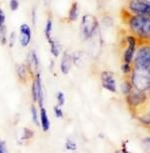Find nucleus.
Returning a JSON list of instances; mask_svg holds the SVG:
<instances>
[{"label":"nucleus","mask_w":150,"mask_h":153,"mask_svg":"<svg viewBox=\"0 0 150 153\" xmlns=\"http://www.w3.org/2000/svg\"><path fill=\"white\" fill-rule=\"evenodd\" d=\"M0 43L2 45L7 43V28H6V16L4 11L0 8Z\"/></svg>","instance_id":"obj_10"},{"label":"nucleus","mask_w":150,"mask_h":153,"mask_svg":"<svg viewBox=\"0 0 150 153\" xmlns=\"http://www.w3.org/2000/svg\"><path fill=\"white\" fill-rule=\"evenodd\" d=\"M28 68H30L31 70L36 71V73H38V68H39V60L37 57V54L34 50H32L29 54V59H28Z\"/></svg>","instance_id":"obj_12"},{"label":"nucleus","mask_w":150,"mask_h":153,"mask_svg":"<svg viewBox=\"0 0 150 153\" xmlns=\"http://www.w3.org/2000/svg\"><path fill=\"white\" fill-rule=\"evenodd\" d=\"M27 71H28L27 65H25V64H17L16 65L17 77L23 82H25L27 79Z\"/></svg>","instance_id":"obj_15"},{"label":"nucleus","mask_w":150,"mask_h":153,"mask_svg":"<svg viewBox=\"0 0 150 153\" xmlns=\"http://www.w3.org/2000/svg\"><path fill=\"white\" fill-rule=\"evenodd\" d=\"M128 7L135 15H150V3L144 2L142 0H129Z\"/></svg>","instance_id":"obj_5"},{"label":"nucleus","mask_w":150,"mask_h":153,"mask_svg":"<svg viewBox=\"0 0 150 153\" xmlns=\"http://www.w3.org/2000/svg\"><path fill=\"white\" fill-rule=\"evenodd\" d=\"M19 43L22 47H27L31 41V29L27 24H22L19 28Z\"/></svg>","instance_id":"obj_8"},{"label":"nucleus","mask_w":150,"mask_h":153,"mask_svg":"<svg viewBox=\"0 0 150 153\" xmlns=\"http://www.w3.org/2000/svg\"><path fill=\"white\" fill-rule=\"evenodd\" d=\"M32 99H33L34 102H36L37 99H38V96H37V89H36L35 80H33V82H32Z\"/></svg>","instance_id":"obj_24"},{"label":"nucleus","mask_w":150,"mask_h":153,"mask_svg":"<svg viewBox=\"0 0 150 153\" xmlns=\"http://www.w3.org/2000/svg\"><path fill=\"white\" fill-rule=\"evenodd\" d=\"M127 101L131 106H138L142 104L144 101L146 100V94L143 91H135V92H130L127 94Z\"/></svg>","instance_id":"obj_9"},{"label":"nucleus","mask_w":150,"mask_h":153,"mask_svg":"<svg viewBox=\"0 0 150 153\" xmlns=\"http://www.w3.org/2000/svg\"><path fill=\"white\" fill-rule=\"evenodd\" d=\"M6 147H5V144L3 141L0 140V153H6Z\"/></svg>","instance_id":"obj_27"},{"label":"nucleus","mask_w":150,"mask_h":153,"mask_svg":"<svg viewBox=\"0 0 150 153\" xmlns=\"http://www.w3.org/2000/svg\"><path fill=\"white\" fill-rule=\"evenodd\" d=\"M32 23H33V26H35V24H36V10L35 9L32 11Z\"/></svg>","instance_id":"obj_28"},{"label":"nucleus","mask_w":150,"mask_h":153,"mask_svg":"<svg viewBox=\"0 0 150 153\" xmlns=\"http://www.w3.org/2000/svg\"><path fill=\"white\" fill-rule=\"evenodd\" d=\"M142 1H144V2H147V3H149V0H142Z\"/></svg>","instance_id":"obj_29"},{"label":"nucleus","mask_w":150,"mask_h":153,"mask_svg":"<svg viewBox=\"0 0 150 153\" xmlns=\"http://www.w3.org/2000/svg\"><path fill=\"white\" fill-rule=\"evenodd\" d=\"M57 102H58V106H62L64 105L65 103V97H64V94L63 92H58L57 93Z\"/></svg>","instance_id":"obj_22"},{"label":"nucleus","mask_w":150,"mask_h":153,"mask_svg":"<svg viewBox=\"0 0 150 153\" xmlns=\"http://www.w3.org/2000/svg\"><path fill=\"white\" fill-rule=\"evenodd\" d=\"M132 87H133V86H132L131 82L126 80V81H124L122 84H121V91H122L124 94L127 95L132 91Z\"/></svg>","instance_id":"obj_19"},{"label":"nucleus","mask_w":150,"mask_h":153,"mask_svg":"<svg viewBox=\"0 0 150 153\" xmlns=\"http://www.w3.org/2000/svg\"><path fill=\"white\" fill-rule=\"evenodd\" d=\"M40 119H41L42 129L44 131H48L49 127H50V121L48 119L47 112L43 107H41V110H40Z\"/></svg>","instance_id":"obj_16"},{"label":"nucleus","mask_w":150,"mask_h":153,"mask_svg":"<svg viewBox=\"0 0 150 153\" xmlns=\"http://www.w3.org/2000/svg\"><path fill=\"white\" fill-rule=\"evenodd\" d=\"M9 6L12 11H16L19 8V0H10Z\"/></svg>","instance_id":"obj_23"},{"label":"nucleus","mask_w":150,"mask_h":153,"mask_svg":"<svg viewBox=\"0 0 150 153\" xmlns=\"http://www.w3.org/2000/svg\"><path fill=\"white\" fill-rule=\"evenodd\" d=\"M45 37L47 39L48 43H50L51 41H53V37H52V20L50 18L47 19V22H46V25H45Z\"/></svg>","instance_id":"obj_17"},{"label":"nucleus","mask_w":150,"mask_h":153,"mask_svg":"<svg viewBox=\"0 0 150 153\" xmlns=\"http://www.w3.org/2000/svg\"><path fill=\"white\" fill-rule=\"evenodd\" d=\"M34 80H35V83H36L37 96H38L37 101L39 102L40 107H43V88H42V83H41V78H40L39 72L38 73H36V78Z\"/></svg>","instance_id":"obj_13"},{"label":"nucleus","mask_w":150,"mask_h":153,"mask_svg":"<svg viewBox=\"0 0 150 153\" xmlns=\"http://www.w3.org/2000/svg\"><path fill=\"white\" fill-rule=\"evenodd\" d=\"M128 25L132 33L141 39L148 40L150 36V18L145 15H134L129 18Z\"/></svg>","instance_id":"obj_1"},{"label":"nucleus","mask_w":150,"mask_h":153,"mask_svg":"<svg viewBox=\"0 0 150 153\" xmlns=\"http://www.w3.org/2000/svg\"><path fill=\"white\" fill-rule=\"evenodd\" d=\"M79 17V7H78V3L77 2H73L71 4V7L69 9V13H68V19L69 21L74 22L78 19Z\"/></svg>","instance_id":"obj_14"},{"label":"nucleus","mask_w":150,"mask_h":153,"mask_svg":"<svg viewBox=\"0 0 150 153\" xmlns=\"http://www.w3.org/2000/svg\"><path fill=\"white\" fill-rule=\"evenodd\" d=\"M98 28V20L94 15L85 14L81 19L80 29L84 39H90L94 36Z\"/></svg>","instance_id":"obj_3"},{"label":"nucleus","mask_w":150,"mask_h":153,"mask_svg":"<svg viewBox=\"0 0 150 153\" xmlns=\"http://www.w3.org/2000/svg\"><path fill=\"white\" fill-rule=\"evenodd\" d=\"M50 45V51H51V54L54 56V57H58L59 54H60V45L58 44V42L53 40L49 43Z\"/></svg>","instance_id":"obj_18"},{"label":"nucleus","mask_w":150,"mask_h":153,"mask_svg":"<svg viewBox=\"0 0 150 153\" xmlns=\"http://www.w3.org/2000/svg\"><path fill=\"white\" fill-rule=\"evenodd\" d=\"M72 58L71 55L68 52L63 53V56L61 58V62H60V70L63 74H68L72 66Z\"/></svg>","instance_id":"obj_11"},{"label":"nucleus","mask_w":150,"mask_h":153,"mask_svg":"<svg viewBox=\"0 0 150 153\" xmlns=\"http://www.w3.org/2000/svg\"><path fill=\"white\" fill-rule=\"evenodd\" d=\"M54 112H55V115H56V117H58V118H62L63 117V113H62V110H61V108H60V106H55L54 107Z\"/></svg>","instance_id":"obj_26"},{"label":"nucleus","mask_w":150,"mask_h":153,"mask_svg":"<svg viewBox=\"0 0 150 153\" xmlns=\"http://www.w3.org/2000/svg\"><path fill=\"white\" fill-rule=\"evenodd\" d=\"M150 71L133 68L131 72V84L138 91H147L150 87Z\"/></svg>","instance_id":"obj_2"},{"label":"nucleus","mask_w":150,"mask_h":153,"mask_svg":"<svg viewBox=\"0 0 150 153\" xmlns=\"http://www.w3.org/2000/svg\"><path fill=\"white\" fill-rule=\"evenodd\" d=\"M126 41H127L128 47L125 50V52H124L123 59L125 63H131L134 59V55L137 49V39H136V37L129 35L127 38H126Z\"/></svg>","instance_id":"obj_6"},{"label":"nucleus","mask_w":150,"mask_h":153,"mask_svg":"<svg viewBox=\"0 0 150 153\" xmlns=\"http://www.w3.org/2000/svg\"><path fill=\"white\" fill-rule=\"evenodd\" d=\"M134 67L150 71V48L148 45L138 48L134 59Z\"/></svg>","instance_id":"obj_4"},{"label":"nucleus","mask_w":150,"mask_h":153,"mask_svg":"<svg viewBox=\"0 0 150 153\" xmlns=\"http://www.w3.org/2000/svg\"><path fill=\"white\" fill-rule=\"evenodd\" d=\"M132 68L131 67V63H125L124 62L122 65H121V70L124 74H130L132 72Z\"/></svg>","instance_id":"obj_20"},{"label":"nucleus","mask_w":150,"mask_h":153,"mask_svg":"<svg viewBox=\"0 0 150 153\" xmlns=\"http://www.w3.org/2000/svg\"><path fill=\"white\" fill-rule=\"evenodd\" d=\"M101 83L105 89L110 92H116V80L114 78V75L110 71H103L101 73Z\"/></svg>","instance_id":"obj_7"},{"label":"nucleus","mask_w":150,"mask_h":153,"mask_svg":"<svg viewBox=\"0 0 150 153\" xmlns=\"http://www.w3.org/2000/svg\"><path fill=\"white\" fill-rule=\"evenodd\" d=\"M31 113H32V119L33 122L36 124L37 126H39V120H38V115H37V110L35 108V106H32L31 107Z\"/></svg>","instance_id":"obj_21"},{"label":"nucleus","mask_w":150,"mask_h":153,"mask_svg":"<svg viewBox=\"0 0 150 153\" xmlns=\"http://www.w3.org/2000/svg\"><path fill=\"white\" fill-rule=\"evenodd\" d=\"M15 41H16V32H11L10 33V36H9V47H13L14 44H15Z\"/></svg>","instance_id":"obj_25"}]
</instances>
